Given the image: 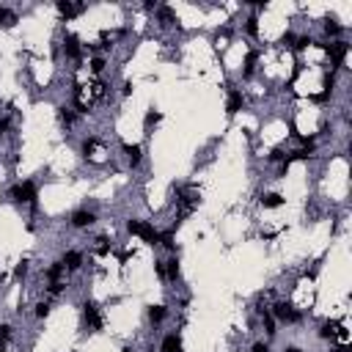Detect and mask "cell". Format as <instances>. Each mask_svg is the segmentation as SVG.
Returning <instances> with one entry per match:
<instances>
[{"mask_svg":"<svg viewBox=\"0 0 352 352\" xmlns=\"http://www.w3.org/2000/svg\"><path fill=\"white\" fill-rule=\"evenodd\" d=\"M8 198H14V201H19V204H33V207H36L39 190L30 179H25V182H17V185L8 190Z\"/></svg>","mask_w":352,"mask_h":352,"instance_id":"1","label":"cell"},{"mask_svg":"<svg viewBox=\"0 0 352 352\" xmlns=\"http://www.w3.org/2000/svg\"><path fill=\"white\" fill-rule=\"evenodd\" d=\"M69 223H72V228H91L96 223V212L94 209H74L69 215Z\"/></svg>","mask_w":352,"mask_h":352,"instance_id":"2","label":"cell"},{"mask_svg":"<svg viewBox=\"0 0 352 352\" xmlns=\"http://www.w3.org/2000/svg\"><path fill=\"white\" fill-rule=\"evenodd\" d=\"M83 322L88 325V330H102V314L94 303H83Z\"/></svg>","mask_w":352,"mask_h":352,"instance_id":"3","label":"cell"},{"mask_svg":"<svg viewBox=\"0 0 352 352\" xmlns=\"http://www.w3.org/2000/svg\"><path fill=\"white\" fill-rule=\"evenodd\" d=\"M273 316L278 319V322H297V319H300V314H297V311H294L289 303H283V300L273 305Z\"/></svg>","mask_w":352,"mask_h":352,"instance_id":"4","label":"cell"},{"mask_svg":"<svg viewBox=\"0 0 352 352\" xmlns=\"http://www.w3.org/2000/svg\"><path fill=\"white\" fill-rule=\"evenodd\" d=\"M64 53H66V58H80V55H83L80 39L74 36V33H66L64 36Z\"/></svg>","mask_w":352,"mask_h":352,"instance_id":"5","label":"cell"},{"mask_svg":"<svg viewBox=\"0 0 352 352\" xmlns=\"http://www.w3.org/2000/svg\"><path fill=\"white\" fill-rule=\"evenodd\" d=\"M242 105H245V94H242V91H237V88H231V91H228V102H226V113L228 116L239 113Z\"/></svg>","mask_w":352,"mask_h":352,"instance_id":"6","label":"cell"},{"mask_svg":"<svg viewBox=\"0 0 352 352\" xmlns=\"http://www.w3.org/2000/svg\"><path fill=\"white\" fill-rule=\"evenodd\" d=\"M325 50H328V55H330V61H333L336 66H341V61H344V55H347V42H330V44H325Z\"/></svg>","mask_w":352,"mask_h":352,"instance_id":"7","label":"cell"},{"mask_svg":"<svg viewBox=\"0 0 352 352\" xmlns=\"http://www.w3.org/2000/svg\"><path fill=\"white\" fill-rule=\"evenodd\" d=\"M124 154H127L130 168H141V162H143V149L138 143H124Z\"/></svg>","mask_w":352,"mask_h":352,"instance_id":"8","label":"cell"},{"mask_svg":"<svg viewBox=\"0 0 352 352\" xmlns=\"http://www.w3.org/2000/svg\"><path fill=\"white\" fill-rule=\"evenodd\" d=\"M55 8H58V14H61L64 19H72V17H77V14L85 11L83 3H69V0H66V3H58Z\"/></svg>","mask_w":352,"mask_h":352,"instance_id":"9","label":"cell"},{"mask_svg":"<svg viewBox=\"0 0 352 352\" xmlns=\"http://www.w3.org/2000/svg\"><path fill=\"white\" fill-rule=\"evenodd\" d=\"M61 264L66 267V273H69V270H80V264H83V253H80V251H66L64 256H61Z\"/></svg>","mask_w":352,"mask_h":352,"instance_id":"10","label":"cell"},{"mask_svg":"<svg viewBox=\"0 0 352 352\" xmlns=\"http://www.w3.org/2000/svg\"><path fill=\"white\" fill-rule=\"evenodd\" d=\"M160 352H182V339L176 333H168L160 344Z\"/></svg>","mask_w":352,"mask_h":352,"instance_id":"11","label":"cell"},{"mask_svg":"<svg viewBox=\"0 0 352 352\" xmlns=\"http://www.w3.org/2000/svg\"><path fill=\"white\" fill-rule=\"evenodd\" d=\"M146 314H149V322L160 325L162 319L168 316V308H165V305H149V311H146Z\"/></svg>","mask_w":352,"mask_h":352,"instance_id":"12","label":"cell"},{"mask_svg":"<svg viewBox=\"0 0 352 352\" xmlns=\"http://www.w3.org/2000/svg\"><path fill=\"white\" fill-rule=\"evenodd\" d=\"M165 281H179V259L176 256L165 262Z\"/></svg>","mask_w":352,"mask_h":352,"instance_id":"13","label":"cell"},{"mask_svg":"<svg viewBox=\"0 0 352 352\" xmlns=\"http://www.w3.org/2000/svg\"><path fill=\"white\" fill-rule=\"evenodd\" d=\"M262 204L267 209H278V207H283V196H278V193H267V196L262 198Z\"/></svg>","mask_w":352,"mask_h":352,"instance_id":"14","label":"cell"},{"mask_svg":"<svg viewBox=\"0 0 352 352\" xmlns=\"http://www.w3.org/2000/svg\"><path fill=\"white\" fill-rule=\"evenodd\" d=\"M14 22H17V14H14L11 8L0 6V25H6V28H11Z\"/></svg>","mask_w":352,"mask_h":352,"instance_id":"15","label":"cell"},{"mask_svg":"<svg viewBox=\"0 0 352 352\" xmlns=\"http://www.w3.org/2000/svg\"><path fill=\"white\" fill-rule=\"evenodd\" d=\"M160 119H162V113H160V110H154V108H151L149 113H146V119H143V127H146V130H151V127H154Z\"/></svg>","mask_w":352,"mask_h":352,"instance_id":"16","label":"cell"},{"mask_svg":"<svg viewBox=\"0 0 352 352\" xmlns=\"http://www.w3.org/2000/svg\"><path fill=\"white\" fill-rule=\"evenodd\" d=\"M58 121H61V124H64V127H72V124H74V113H72V110H69V108H61V113H58Z\"/></svg>","mask_w":352,"mask_h":352,"instance_id":"17","label":"cell"},{"mask_svg":"<svg viewBox=\"0 0 352 352\" xmlns=\"http://www.w3.org/2000/svg\"><path fill=\"white\" fill-rule=\"evenodd\" d=\"M341 30H344V28H341L336 19H325V33H328V36H339Z\"/></svg>","mask_w":352,"mask_h":352,"instance_id":"18","label":"cell"},{"mask_svg":"<svg viewBox=\"0 0 352 352\" xmlns=\"http://www.w3.org/2000/svg\"><path fill=\"white\" fill-rule=\"evenodd\" d=\"M319 336H322V339H330V341H333V339H336V322H325L322 330H319Z\"/></svg>","mask_w":352,"mask_h":352,"instance_id":"19","label":"cell"},{"mask_svg":"<svg viewBox=\"0 0 352 352\" xmlns=\"http://www.w3.org/2000/svg\"><path fill=\"white\" fill-rule=\"evenodd\" d=\"M50 308H53V300H42V303L36 305V316H39V319H44V316L50 314Z\"/></svg>","mask_w":352,"mask_h":352,"instance_id":"20","label":"cell"},{"mask_svg":"<svg viewBox=\"0 0 352 352\" xmlns=\"http://www.w3.org/2000/svg\"><path fill=\"white\" fill-rule=\"evenodd\" d=\"M11 325H0V344H8L11 341Z\"/></svg>","mask_w":352,"mask_h":352,"instance_id":"21","label":"cell"},{"mask_svg":"<svg viewBox=\"0 0 352 352\" xmlns=\"http://www.w3.org/2000/svg\"><path fill=\"white\" fill-rule=\"evenodd\" d=\"M245 30H248L251 36H256V33H259V19H256V17H248V25H245Z\"/></svg>","mask_w":352,"mask_h":352,"instance_id":"22","label":"cell"},{"mask_svg":"<svg viewBox=\"0 0 352 352\" xmlns=\"http://www.w3.org/2000/svg\"><path fill=\"white\" fill-rule=\"evenodd\" d=\"M251 352H270V344L267 341H256V344L251 347Z\"/></svg>","mask_w":352,"mask_h":352,"instance_id":"23","label":"cell"},{"mask_svg":"<svg viewBox=\"0 0 352 352\" xmlns=\"http://www.w3.org/2000/svg\"><path fill=\"white\" fill-rule=\"evenodd\" d=\"M25 273H28V262H19L17 270H14V275H17V278H25Z\"/></svg>","mask_w":352,"mask_h":352,"instance_id":"24","label":"cell"},{"mask_svg":"<svg viewBox=\"0 0 352 352\" xmlns=\"http://www.w3.org/2000/svg\"><path fill=\"white\" fill-rule=\"evenodd\" d=\"M286 352H303V350H297V347H289V350Z\"/></svg>","mask_w":352,"mask_h":352,"instance_id":"25","label":"cell"},{"mask_svg":"<svg viewBox=\"0 0 352 352\" xmlns=\"http://www.w3.org/2000/svg\"><path fill=\"white\" fill-rule=\"evenodd\" d=\"M121 352H135V350H132V347H124V350H121Z\"/></svg>","mask_w":352,"mask_h":352,"instance_id":"26","label":"cell"},{"mask_svg":"<svg viewBox=\"0 0 352 352\" xmlns=\"http://www.w3.org/2000/svg\"><path fill=\"white\" fill-rule=\"evenodd\" d=\"M336 352H347V350H336Z\"/></svg>","mask_w":352,"mask_h":352,"instance_id":"27","label":"cell"}]
</instances>
